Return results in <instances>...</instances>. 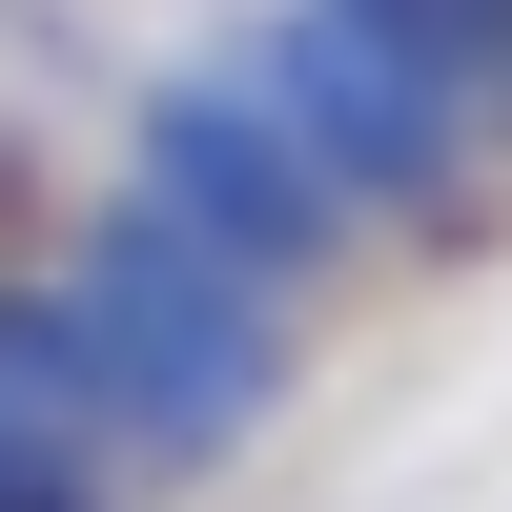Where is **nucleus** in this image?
Returning <instances> with one entry per match:
<instances>
[{
	"mask_svg": "<svg viewBox=\"0 0 512 512\" xmlns=\"http://www.w3.org/2000/svg\"><path fill=\"white\" fill-rule=\"evenodd\" d=\"M451 21H472V0H390V41H451Z\"/></svg>",
	"mask_w": 512,
	"mask_h": 512,
	"instance_id": "nucleus-1",
	"label": "nucleus"
}]
</instances>
